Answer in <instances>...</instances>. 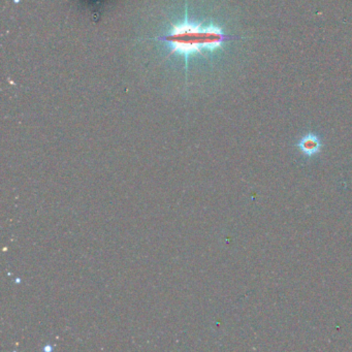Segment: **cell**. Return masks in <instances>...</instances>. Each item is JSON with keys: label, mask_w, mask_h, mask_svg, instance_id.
I'll return each mask as SVG.
<instances>
[{"label": "cell", "mask_w": 352, "mask_h": 352, "mask_svg": "<svg viewBox=\"0 0 352 352\" xmlns=\"http://www.w3.org/2000/svg\"><path fill=\"white\" fill-rule=\"evenodd\" d=\"M226 36L217 26H201L197 24L184 23L175 25L166 36L156 38L166 43L173 52L188 56L201 51H213L222 46L226 41L232 40Z\"/></svg>", "instance_id": "6da1fadb"}, {"label": "cell", "mask_w": 352, "mask_h": 352, "mask_svg": "<svg viewBox=\"0 0 352 352\" xmlns=\"http://www.w3.org/2000/svg\"><path fill=\"white\" fill-rule=\"evenodd\" d=\"M321 146H322V144H321L320 139L316 135L308 133L298 141L296 147L298 148L302 155L307 156V157H312V156L316 155L320 152Z\"/></svg>", "instance_id": "7a4b0ae2"}]
</instances>
